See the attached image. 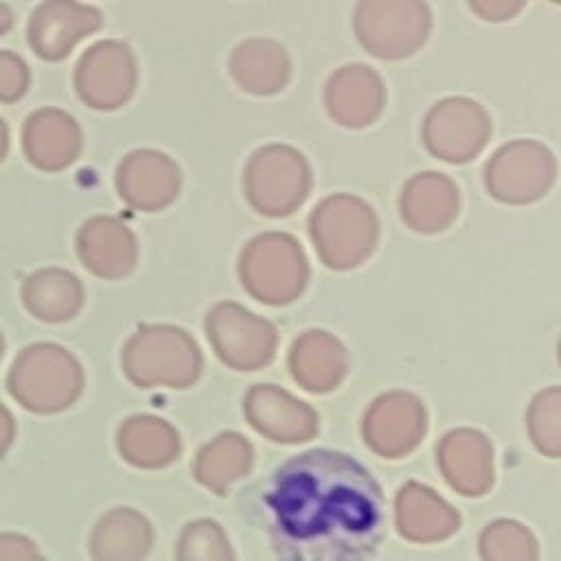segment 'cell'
I'll return each instance as SVG.
<instances>
[{
  "label": "cell",
  "instance_id": "obj_5",
  "mask_svg": "<svg viewBox=\"0 0 561 561\" xmlns=\"http://www.w3.org/2000/svg\"><path fill=\"white\" fill-rule=\"evenodd\" d=\"M81 287L64 270L33 274L22 289L24 305L42 320H64L77 311Z\"/></svg>",
  "mask_w": 561,
  "mask_h": 561
},
{
  "label": "cell",
  "instance_id": "obj_1",
  "mask_svg": "<svg viewBox=\"0 0 561 561\" xmlns=\"http://www.w3.org/2000/svg\"><path fill=\"white\" fill-rule=\"evenodd\" d=\"M267 504L278 561H366L379 543V489L342 454L291 458L278 469Z\"/></svg>",
  "mask_w": 561,
  "mask_h": 561
},
{
  "label": "cell",
  "instance_id": "obj_7",
  "mask_svg": "<svg viewBox=\"0 0 561 561\" xmlns=\"http://www.w3.org/2000/svg\"><path fill=\"white\" fill-rule=\"evenodd\" d=\"M0 561H44L37 548L15 535V533H0Z\"/></svg>",
  "mask_w": 561,
  "mask_h": 561
},
{
  "label": "cell",
  "instance_id": "obj_2",
  "mask_svg": "<svg viewBox=\"0 0 561 561\" xmlns=\"http://www.w3.org/2000/svg\"><path fill=\"white\" fill-rule=\"evenodd\" d=\"M81 373L72 357L50 344L28 346L11 366L7 388L24 408L53 412L77 397Z\"/></svg>",
  "mask_w": 561,
  "mask_h": 561
},
{
  "label": "cell",
  "instance_id": "obj_10",
  "mask_svg": "<svg viewBox=\"0 0 561 561\" xmlns=\"http://www.w3.org/2000/svg\"><path fill=\"white\" fill-rule=\"evenodd\" d=\"M7 149H9V131H7L4 121L0 118V162L7 156Z\"/></svg>",
  "mask_w": 561,
  "mask_h": 561
},
{
  "label": "cell",
  "instance_id": "obj_4",
  "mask_svg": "<svg viewBox=\"0 0 561 561\" xmlns=\"http://www.w3.org/2000/svg\"><path fill=\"white\" fill-rule=\"evenodd\" d=\"M22 145L28 160L46 171H55L75 160L81 136L75 121L57 110L35 112L22 131Z\"/></svg>",
  "mask_w": 561,
  "mask_h": 561
},
{
  "label": "cell",
  "instance_id": "obj_8",
  "mask_svg": "<svg viewBox=\"0 0 561 561\" xmlns=\"http://www.w3.org/2000/svg\"><path fill=\"white\" fill-rule=\"evenodd\" d=\"M13 434H15V423L13 416L7 412V408L0 403V456L9 449V445L13 443Z\"/></svg>",
  "mask_w": 561,
  "mask_h": 561
},
{
  "label": "cell",
  "instance_id": "obj_3",
  "mask_svg": "<svg viewBox=\"0 0 561 561\" xmlns=\"http://www.w3.org/2000/svg\"><path fill=\"white\" fill-rule=\"evenodd\" d=\"M94 26H99L96 11L72 0H46L31 15L28 42L39 57L61 59Z\"/></svg>",
  "mask_w": 561,
  "mask_h": 561
},
{
  "label": "cell",
  "instance_id": "obj_6",
  "mask_svg": "<svg viewBox=\"0 0 561 561\" xmlns=\"http://www.w3.org/2000/svg\"><path fill=\"white\" fill-rule=\"evenodd\" d=\"M28 88V68L15 55L0 50V101L13 103L18 101Z\"/></svg>",
  "mask_w": 561,
  "mask_h": 561
},
{
  "label": "cell",
  "instance_id": "obj_11",
  "mask_svg": "<svg viewBox=\"0 0 561 561\" xmlns=\"http://www.w3.org/2000/svg\"><path fill=\"white\" fill-rule=\"evenodd\" d=\"M2 348H4V344H2V333H0V355H2Z\"/></svg>",
  "mask_w": 561,
  "mask_h": 561
},
{
  "label": "cell",
  "instance_id": "obj_9",
  "mask_svg": "<svg viewBox=\"0 0 561 561\" xmlns=\"http://www.w3.org/2000/svg\"><path fill=\"white\" fill-rule=\"evenodd\" d=\"M11 26H13V13H11V9L7 4L0 2V35L7 33Z\"/></svg>",
  "mask_w": 561,
  "mask_h": 561
}]
</instances>
